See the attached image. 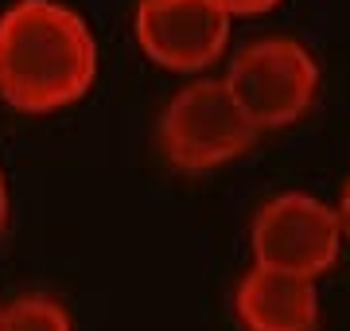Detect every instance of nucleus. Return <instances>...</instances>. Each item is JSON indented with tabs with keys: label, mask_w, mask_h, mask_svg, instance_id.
<instances>
[{
	"label": "nucleus",
	"mask_w": 350,
	"mask_h": 331,
	"mask_svg": "<svg viewBox=\"0 0 350 331\" xmlns=\"http://www.w3.org/2000/svg\"><path fill=\"white\" fill-rule=\"evenodd\" d=\"M160 153L175 172H214L253 148L257 129L230 98L222 78H195L160 114Z\"/></svg>",
	"instance_id": "f03ea898"
},
{
	"label": "nucleus",
	"mask_w": 350,
	"mask_h": 331,
	"mask_svg": "<svg viewBox=\"0 0 350 331\" xmlns=\"http://www.w3.org/2000/svg\"><path fill=\"white\" fill-rule=\"evenodd\" d=\"M0 331H75V319L59 296L24 293L0 304Z\"/></svg>",
	"instance_id": "0eeeda50"
},
{
	"label": "nucleus",
	"mask_w": 350,
	"mask_h": 331,
	"mask_svg": "<svg viewBox=\"0 0 350 331\" xmlns=\"http://www.w3.org/2000/svg\"><path fill=\"white\" fill-rule=\"evenodd\" d=\"M8 211H12V203H8V179H4V168H0V234L8 226Z\"/></svg>",
	"instance_id": "9d476101"
},
{
	"label": "nucleus",
	"mask_w": 350,
	"mask_h": 331,
	"mask_svg": "<svg viewBox=\"0 0 350 331\" xmlns=\"http://www.w3.org/2000/svg\"><path fill=\"white\" fill-rule=\"evenodd\" d=\"M342 226L335 207L308 191H280L253 215L250 246L253 265L284 269L319 280L338 265L342 254Z\"/></svg>",
	"instance_id": "20e7f679"
},
{
	"label": "nucleus",
	"mask_w": 350,
	"mask_h": 331,
	"mask_svg": "<svg viewBox=\"0 0 350 331\" xmlns=\"http://www.w3.org/2000/svg\"><path fill=\"white\" fill-rule=\"evenodd\" d=\"M319 284L300 273L250 265L234 289V316L245 331H315Z\"/></svg>",
	"instance_id": "423d86ee"
},
{
	"label": "nucleus",
	"mask_w": 350,
	"mask_h": 331,
	"mask_svg": "<svg viewBox=\"0 0 350 331\" xmlns=\"http://www.w3.org/2000/svg\"><path fill=\"white\" fill-rule=\"evenodd\" d=\"M335 215H338V226H342V238L350 242V179L342 183V195L335 203Z\"/></svg>",
	"instance_id": "1a4fd4ad"
},
{
	"label": "nucleus",
	"mask_w": 350,
	"mask_h": 331,
	"mask_svg": "<svg viewBox=\"0 0 350 331\" xmlns=\"http://www.w3.org/2000/svg\"><path fill=\"white\" fill-rule=\"evenodd\" d=\"M214 4H218L230 20H238V16H265V12H273L280 0H214Z\"/></svg>",
	"instance_id": "6e6552de"
},
{
	"label": "nucleus",
	"mask_w": 350,
	"mask_h": 331,
	"mask_svg": "<svg viewBox=\"0 0 350 331\" xmlns=\"http://www.w3.org/2000/svg\"><path fill=\"white\" fill-rule=\"evenodd\" d=\"M98 78V39L63 0H16L0 12V98L20 114H55Z\"/></svg>",
	"instance_id": "f257e3e1"
},
{
	"label": "nucleus",
	"mask_w": 350,
	"mask_h": 331,
	"mask_svg": "<svg viewBox=\"0 0 350 331\" xmlns=\"http://www.w3.org/2000/svg\"><path fill=\"white\" fill-rule=\"evenodd\" d=\"M230 16L214 0H137L133 36L156 66L199 75L226 55Z\"/></svg>",
	"instance_id": "39448f33"
},
{
	"label": "nucleus",
	"mask_w": 350,
	"mask_h": 331,
	"mask_svg": "<svg viewBox=\"0 0 350 331\" xmlns=\"http://www.w3.org/2000/svg\"><path fill=\"white\" fill-rule=\"evenodd\" d=\"M222 82L253 129L265 133L296 125L312 109L319 94V63L300 39L269 36L241 47Z\"/></svg>",
	"instance_id": "7ed1b4c3"
},
{
	"label": "nucleus",
	"mask_w": 350,
	"mask_h": 331,
	"mask_svg": "<svg viewBox=\"0 0 350 331\" xmlns=\"http://www.w3.org/2000/svg\"><path fill=\"white\" fill-rule=\"evenodd\" d=\"M0 304H4V300H0Z\"/></svg>",
	"instance_id": "9b49d317"
}]
</instances>
